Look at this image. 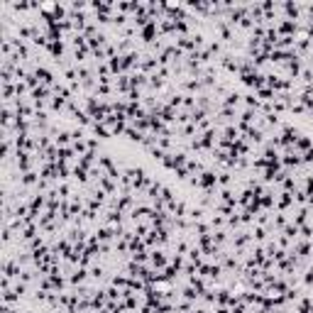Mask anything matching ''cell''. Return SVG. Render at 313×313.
Masks as SVG:
<instances>
[{"instance_id": "obj_1", "label": "cell", "mask_w": 313, "mask_h": 313, "mask_svg": "<svg viewBox=\"0 0 313 313\" xmlns=\"http://www.w3.org/2000/svg\"><path fill=\"white\" fill-rule=\"evenodd\" d=\"M303 284L313 289V267H308V269L303 272Z\"/></svg>"}]
</instances>
